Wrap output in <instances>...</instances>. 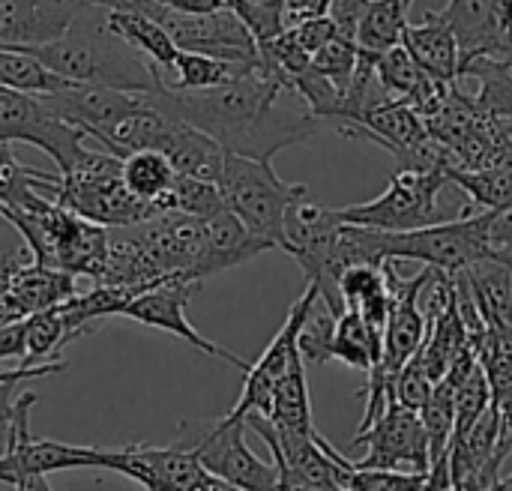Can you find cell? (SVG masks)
<instances>
[{"label":"cell","instance_id":"6da1fadb","mask_svg":"<svg viewBox=\"0 0 512 491\" xmlns=\"http://www.w3.org/2000/svg\"><path fill=\"white\" fill-rule=\"evenodd\" d=\"M150 99L171 117L207 132L228 153L270 162L279 150L312 138L321 120L297 90L264 63L207 90H153Z\"/></svg>","mask_w":512,"mask_h":491},{"label":"cell","instance_id":"7a4b0ae2","mask_svg":"<svg viewBox=\"0 0 512 491\" xmlns=\"http://www.w3.org/2000/svg\"><path fill=\"white\" fill-rule=\"evenodd\" d=\"M24 51L72 84H105L135 93L159 90L153 63L108 27L105 6H84L60 39Z\"/></svg>","mask_w":512,"mask_h":491},{"label":"cell","instance_id":"3957f363","mask_svg":"<svg viewBox=\"0 0 512 491\" xmlns=\"http://www.w3.org/2000/svg\"><path fill=\"white\" fill-rule=\"evenodd\" d=\"M45 195L105 228H123L159 216L150 201H141L126 189L123 159L108 153L105 147L84 144L75 162L66 171L54 174Z\"/></svg>","mask_w":512,"mask_h":491},{"label":"cell","instance_id":"277c9868","mask_svg":"<svg viewBox=\"0 0 512 491\" xmlns=\"http://www.w3.org/2000/svg\"><path fill=\"white\" fill-rule=\"evenodd\" d=\"M450 189V177L441 171H417V168H399L390 177V186L375 198L351 207H339V219L351 225H366L378 231H414L450 219H462L480 210L444 204Z\"/></svg>","mask_w":512,"mask_h":491},{"label":"cell","instance_id":"5b68a950","mask_svg":"<svg viewBox=\"0 0 512 491\" xmlns=\"http://www.w3.org/2000/svg\"><path fill=\"white\" fill-rule=\"evenodd\" d=\"M222 198L228 210L261 240H270L276 249H282L285 240V216L294 201L309 195V186L303 183H285L270 162L249 159L228 153L225 168L219 177Z\"/></svg>","mask_w":512,"mask_h":491},{"label":"cell","instance_id":"8992f818","mask_svg":"<svg viewBox=\"0 0 512 491\" xmlns=\"http://www.w3.org/2000/svg\"><path fill=\"white\" fill-rule=\"evenodd\" d=\"M489 225L492 210H480L462 219L414 228V231H378V246L384 261H417L441 273H459L468 264L489 258Z\"/></svg>","mask_w":512,"mask_h":491},{"label":"cell","instance_id":"52a82bcc","mask_svg":"<svg viewBox=\"0 0 512 491\" xmlns=\"http://www.w3.org/2000/svg\"><path fill=\"white\" fill-rule=\"evenodd\" d=\"M342 219L333 207L315 204L309 201V195H303L300 201H294L288 207L285 216V240L282 249L303 267L306 282L318 285L321 300L342 315L345 297H342V273L336 267V237H339Z\"/></svg>","mask_w":512,"mask_h":491},{"label":"cell","instance_id":"ba28073f","mask_svg":"<svg viewBox=\"0 0 512 491\" xmlns=\"http://www.w3.org/2000/svg\"><path fill=\"white\" fill-rule=\"evenodd\" d=\"M177 444L189 447L213 474L246 491H279V471L258 459L246 444V420L228 414L216 423H183Z\"/></svg>","mask_w":512,"mask_h":491},{"label":"cell","instance_id":"9c48e42d","mask_svg":"<svg viewBox=\"0 0 512 491\" xmlns=\"http://www.w3.org/2000/svg\"><path fill=\"white\" fill-rule=\"evenodd\" d=\"M36 405V393L24 390L15 396V411L12 423L6 432V444L0 453V483L18 486L30 474H57V471H84V468H99L102 465V447H75L63 441H45L30 435V411Z\"/></svg>","mask_w":512,"mask_h":491},{"label":"cell","instance_id":"30bf717a","mask_svg":"<svg viewBox=\"0 0 512 491\" xmlns=\"http://www.w3.org/2000/svg\"><path fill=\"white\" fill-rule=\"evenodd\" d=\"M129 6L159 21L180 51H201V54L228 57L240 63H261L258 42L234 9L186 15V12L168 9L162 0H129Z\"/></svg>","mask_w":512,"mask_h":491},{"label":"cell","instance_id":"8fae6325","mask_svg":"<svg viewBox=\"0 0 512 491\" xmlns=\"http://www.w3.org/2000/svg\"><path fill=\"white\" fill-rule=\"evenodd\" d=\"M0 141L33 144L54 159L57 171H66L90 138L81 126L63 120L45 96L0 87Z\"/></svg>","mask_w":512,"mask_h":491},{"label":"cell","instance_id":"7c38bea8","mask_svg":"<svg viewBox=\"0 0 512 491\" xmlns=\"http://www.w3.org/2000/svg\"><path fill=\"white\" fill-rule=\"evenodd\" d=\"M105 471H117L138 483L144 491H201L210 471L198 462V456L183 447H150V444H129L120 450L102 447Z\"/></svg>","mask_w":512,"mask_h":491},{"label":"cell","instance_id":"4fadbf2b","mask_svg":"<svg viewBox=\"0 0 512 491\" xmlns=\"http://www.w3.org/2000/svg\"><path fill=\"white\" fill-rule=\"evenodd\" d=\"M351 447L369 450L360 462H351L354 468L396 471L402 465H411L417 474H429V435L423 417L402 408L399 402H390L366 432H357Z\"/></svg>","mask_w":512,"mask_h":491},{"label":"cell","instance_id":"5bb4252c","mask_svg":"<svg viewBox=\"0 0 512 491\" xmlns=\"http://www.w3.org/2000/svg\"><path fill=\"white\" fill-rule=\"evenodd\" d=\"M75 294V276L39 264L33 252L0 255V321H24Z\"/></svg>","mask_w":512,"mask_h":491},{"label":"cell","instance_id":"9a60e30c","mask_svg":"<svg viewBox=\"0 0 512 491\" xmlns=\"http://www.w3.org/2000/svg\"><path fill=\"white\" fill-rule=\"evenodd\" d=\"M195 288H198V282H189V279H183V276H168V279H162L159 285L141 291V294L123 309V318L138 321V324L153 327V330H165V333L183 339L186 345H192L195 351H201V354H207V357H216V360H225V363H231L234 369H240V372L246 375L252 363H246L243 357L231 354L228 348H222V345L204 339V336L192 327V321H189V315H186V306H189Z\"/></svg>","mask_w":512,"mask_h":491},{"label":"cell","instance_id":"2e32d148","mask_svg":"<svg viewBox=\"0 0 512 491\" xmlns=\"http://www.w3.org/2000/svg\"><path fill=\"white\" fill-rule=\"evenodd\" d=\"M318 300V285L306 282L303 294L297 297V303L291 306L282 330L273 336V342L267 345V351L249 366L246 372V381H243V393L237 399V405L228 411L231 420H243L246 414H261V417H270L273 411V393H276V384L279 378L285 375V369L294 363V357H300V348H297V336H300V327L312 309V303Z\"/></svg>","mask_w":512,"mask_h":491},{"label":"cell","instance_id":"e0dca14e","mask_svg":"<svg viewBox=\"0 0 512 491\" xmlns=\"http://www.w3.org/2000/svg\"><path fill=\"white\" fill-rule=\"evenodd\" d=\"M147 93L117 90L105 84H66L57 93H45V102L69 123L81 126L87 138L99 147H108L114 129L141 108Z\"/></svg>","mask_w":512,"mask_h":491},{"label":"cell","instance_id":"ac0fdd59","mask_svg":"<svg viewBox=\"0 0 512 491\" xmlns=\"http://www.w3.org/2000/svg\"><path fill=\"white\" fill-rule=\"evenodd\" d=\"M81 9L75 0H0V45L30 48L54 42Z\"/></svg>","mask_w":512,"mask_h":491},{"label":"cell","instance_id":"d6986e66","mask_svg":"<svg viewBox=\"0 0 512 491\" xmlns=\"http://www.w3.org/2000/svg\"><path fill=\"white\" fill-rule=\"evenodd\" d=\"M336 129L345 138H366V141L381 144L387 153L396 156V162L429 138L426 117L405 99H390L366 111L357 123H339Z\"/></svg>","mask_w":512,"mask_h":491},{"label":"cell","instance_id":"ffe728a7","mask_svg":"<svg viewBox=\"0 0 512 491\" xmlns=\"http://www.w3.org/2000/svg\"><path fill=\"white\" fill-rule=\"evenodd\" d=\"M459 39L462 66L474 57L489 54H510L512 33L501 24L492 0H450L444 9H432Z\"/></svg>","mask_w":512,"mask_h":491},{"label":"cell","instance_id":"44dd1931","mask_svg":"<svg viewBox=\"0 0 512 491\" xmlns=\"http://www.w3.org/2000/svg\"><path fill=\"white\" fill-rule=\"evenodd\" d=\"M207 225V243H204V255H201V264L195 270V279L204 282L207 276H216L222 270H231V267H240L270 249H276L270 240H261L255 237L228 207L210 219H204Z\"/></svg>","mask_w":512,"mask_h":491},{"label":"cell","instance_id":"7402d4cb","mask_svg":"<svg viewBox=\"0 0 512 491\" xmlns=\"http://www.w3.org/2000/svg\"><path fill=\"white\" fill-rule=\"evenodd\" d=\"M402 45L417 60V66L426 75H432L435 81L456 84L462 78V48H459V39H456V33L441 18H435L432 9L423 15L420 24H408L405 27Z\"/></svg>","mask_w":512,"mask_h":491},{"label":"cell","instance_id":"603a6c76","mask_svg":"<svg viewBox=\"0 0 512 491\" xmlns=\"http://www.w3.org/2000/svg\"><path fill=\"white\" fill-rule=\"evenodd\" d=\"M489 327H512V267L504 258H480L462 270Z\"/></svg>","mask_w":512,"mask_h":491},{"label":"cell","instance_id":"cb8c5ba5","mask_svg":"<svg viewBox=\"0 0 512 491\" xmlns=\"http://www.w3.org/2000/svg\"><path fill=\"white\" fill-rule=\"evenodd\" d=\"M108 27L153 63L156 78H162V75L174 66L180 48H177L174 39L165 33V27H162L159 21H153L150 15H144L141 9H135V6L108 9Z\"/></svg>","mask_w":512,"mask_h":491},{"label":"cell","instance_id":"d4e9b609","mask_svg":"<svg viewBox=\"0 0 512 491\" xmlns=\"http://www.w3.org/2000/svg\"><path fill=\"white\" fill-rule=\"evenodd\" d=\"M255 66H261V63H240V60L213 57V54H201V51H177V60L159 78V87H165V90H207V87L228 84Z\"/></svg>","mask_w":512,"mask_h":491},{"label":"cell","instance_id":"484cf974","mask_svg":"<svg viewBox=\"0 0 512 491\" xmlns=\"http://www.w3.org/2000/svg\"><path fill=\"white\" fill-rule=\"evenodd\" d=\"M270 420L279 432L306 435L315 438V420H312V399H309V381H306V363L303 357H294V363L285 369V375L276 384L273 393V411Z\"/></svg>","mask_w":512,"mask_h":491},{"label":"cell","instance_id":"4316f807","mask_svg":"<svg viewBox=\"0 0 512 491\" xmlns=\"http://www.w3.org/2000/svg\"><path fill=\"white\" fill-rule=\"evenodd\" d=\"M381 354H384V330H375L357 309H345L336 318L333 360L369 375L381 363Z\"/></svg>","mask_w":512,"mask_h":491},{"label":"cell","instance_id":"83f0119b","mask_svg":"<svg viewBox=\"0 0 512 491\" xmlns=\"http://www.w3.org/2000/svg\"><path fill=\"white\" fill-rule=\"evenodd\" d=\"M177 168L159 150H132L123 156V183L141 201H150L159 210V201L174 186ZM162 213V210H159Z\"/></svg>","mask_w":512,"mask_h":491},{"label":"cell","instance_id":"f1b7e54d","mask_svg":"<svg viewBox=\"0 0 512 491\" xmlns=\"http://www.w3.org/2000/svg\"><path fill=\"white\" fill-rule=\"evenodd\" d=\"M66 78H60L57 72H51L39 57H33L24 48L15 45H0V87L3 90H18V93H57L63 90Z\"/></svg>","mask_w":512,"mask_h":491},{"label":"cell","instance_id":"f546056e","mask_svg":"<svg viewBox=\"0 0 512 491\" xmlns=\"http://www.w3.org/2000/svg\"><path fill=\"white\" fill-rule=\"evenodd\" d=\"M471 348L489 378L492 402L501 411L512 408V327H489Z\"/></svg>","mask_w":512,"mask_h":491},{"label":"cell","instance_id":"4dcf8cb0","mask_svg":"<svg viewBox=\"0 0 512 491\" xmlns=\"http://www.w3.org/2000/svg\"><path fill=\"white\" fill-rule=\"evenodd\" d=\"M414 0H369V9L357 30V45L369 51H387L402 42L405 27L411 24Z\"/></svg>","mask_w":512,"mask_h":491},{"label":"cell","instance_id":"1f68e13d","mask_svg":"<svg viewBox=\"0 0 512 491\" xmlns=\"http://www.w3.org/2000/svg\"><path fill=\"white\" fill-rule=\"evenodd\" d=\"M453 183L465 189L477 210H507L512 207V165H492V168H453L447 171Z\"/></svg>","mask_w":512,"mask_h":491},{"label":"cell","instance_id":"d6a6232c","mask_svg":"<svg viewBox=\"0 0 512 491\" xmlns=\"http://www.w3.org/2000/svg\"><path fill=\"white\" fill-rule=\"evenodd\" d=\"M24 336H27V354L21 366H42V363H57L63 360V348L72 342L66 321L60 309H42L30 318H24Z\"/></svg>","mask_w":512,"mask_h":491},{"label":"cell","instance_id":"836d02e7","mask_svg":"<svg viewBox=\"0 0 512 491\" xmlns=\"http://www.w3.org/2000/svg\"><path fill=\"white\" fill-rule=\"evenodd\" d=\"M225 207L228 204L222 198L219 183L189 177V174H180V171H177L174 186L168 189V195L159 201L162 213H186V216H195V219H210V216L222 213Z\"/></svg>","mask_w":512,"mask_h":491},{"label":"cell","instance_id":"e575fe53","mask_svg":"<svg viewBox=\"0 0 512 491\" xmlns=\"http://www.w3.org/2000/svg\"><path fill=\"white\" fill-rule=\"evenodd\" d=\"M336 312L321 300L312 303L303 327H300V336H297V348H300V357L306 366H327L333 360V333H336Z\"/></svg>","mask_w":512,"mask_h":491},{"label":"cell","instance_id":"d590c367","mask_svg":"<svg viewBox=\"0 0 512 491\" xmlns=\"http://www.w3.org/2000/svg\"><path fill=\"white\" fill-rule=\"evenodd\" d=\"M357 54H360V45L354 39L336 36L333 42H327L324 48H318L312 54V69L321 72L324 78H330L345 93L351 84V75L357 69Z\"/></svg>","mask_w":512,"mask_h":491},{"label":"cell","instance_id":"8d00e7d4","mask_svg":"<svg viewBox=\"0 0 512 491\" xmlns=\"http://www.w3.org/2000/svg\"><path fill=\"white\" fill-rule=\"evenodd\" d=\"M348 491H423L426 474H399V471H366L348 462Z\"/></svg>","mask_w":512,"mask_h":491},{"label":"cell","instance_id":"74e56055","mask_svg":"<svg viewBox=\"0 0 512 491\" xmlns=\"http://www.w3.org/2000/svg\"><path fill=\"white\" fill-rule=\"evenodd\" d=\"M432 390H435V381H432V375L423 369V363L417 360V354H414V360L399 372V378H396V402L402 405V408H408V411H423L426 408V402L432 399Z\"/></svg>","mask_w":512,"mask_h":491},{"label":"cell","instance_id":"f35d334b","mask_svg":"<svg viewBox=\"0 0 512 491\" xmlns=\"http://www.w3.org/2000/svg\"><path fill=\"white\" fill-rule=\"evenodd\" d=\"M288 30L294 33V39L309 51V54H315L318 48H324L327 42H333L336 36H342L339 33V27H336V21L324 12V15H309V18H300V21H294V24H288Z\"/></svg>","mask_w":512,"mask_h":491},{"label":"cell","instance_id":"ab89813d","mask_svg":"<svg viewBox=\"0 0 512 491\" xmlns=\"http://www.w3.org/2000/svg\"><path fill=\"white\" fill-rule=\"evenodd\" d=\"M366 9H369V0H330L327 15L336 21L339 33L345 39L357 42V30H360V21H363Z\"/></svg>","mask_w":512,"mask_h":491},{"label":"cell","instance_id":"60d3db41","mask_svg":"<svg viewBox=\"0 0 512 491\" xmlns=\"http://www.w3.org/2000/svg\"><path fill=\"white\" fill-rule=\"evenodd\" d=\"M24 354H27L24 321H0V363L24 360Z\"/></svg>","mask_w":512,"mask_h":491},{"label":"cell","instance_id":"b9f144b4","mask_svg":"<svg viewBox=\"0 0 512 491\" xmlns=\"http://www.w3.org/2000/svg\"><path fill=\"white\" fill-rule=\"evenodd\" d=\"M276 471H279V491H348L339 483H312L288 468H276Z\"/></svg>","mask_w":512,"mask_h":491},{"label":"cell","instance_id":"7bdbcfd3","mask_svg":"<svg viewBox=\"0 0 512 491\" xmlns=\"http://www.w3.org/2000/svg\"><path fill=\"white\" fill-rule=\"evenodd\" d=\"M168 9L174 12H186V15H204V12H216V9H231L225 0H162Z\"/></svg>","mask_w":512,"mask_h":491},{"label":"cell","instance_id":"ee69618b","mask_svg":"<svg viewBox=\"0 0 512 491\" xmlns=\"http://www.w3.org/2000/svg\"><path fill=\"white\" fill-rule=\"evenodd\" d=\"M18 384H0V441L6 444V432L12 423V411H15V393Z\"/></svg>","mask_w":512,"mask_h":491},{"label":"cell","instance_id":"f6af8a7d","mask_svg":"<svg viewBox=\"0 0 512 491\" xmlns=\"http://www.w3.org/2000/svg\"><path fill=\"white\" fill-rule=\"evenodd\" d=\"M15 491H51V486H48V480H45L42 474H30V477H24V480L15 486Z\"/></svg>","mask_w":512,"mask_h":491},{"label":"cell","instance_id":"bcb514c9","mask_svg":"<svg viewBox=\"0 0 512 491\" xmlns=\"http://www.w3.org/2000/svg\"><path fill=\"white\" fill-rule=\"evenodd\" d=\"M81 6H105V9H123L129 6V0H75Z\"/></svg>","mask_w":512,"mask_h":491},{"label":"cell","instance_id":"7dc6e473","mask_svg":"<svg viewBox=\"0 0 512 491\" xmlns=\"http://www.w3.org/2000/svg\"><path fill=\"white\" fill-rule=\"evenodd\" d=\"M504 129H507V144H510V165H512V120H504Z\"/></svg>","mask_w":512,"mask_h":491},{"label":"cell","instance_id":"c3c4849f","mask_svg":"<svg viewBox=\"0 0 512 491\" xmlns=\"http://www.w3.org/2000/svg\"><path fill=\"white\" fill-rule=\"evenodd\" d=\"M498 491H512V477L501 480V483H498Z\"/></svg>","mask_w":512,"mask_h":491},{"label":"cell","instance_id":"681fc988","mask_svg":"<svg viewBox=\"0 0 512 491\" xmlns=\"http://www.w3.org/2000/svg\"><path fill=\"white\" fill-rule=\"evenodd\" d=\"M504 261H507V264H510V267H512V252H510V255H504Z\"/></svg>","mask_w":512,"mask_h":491},{"label":"cell","instance_id":"f907efd6","mask_svg":"<svg viewBox=\"0 0 512 491\" xmlns=\"http://www.w3.org/2000/svg\"><path fill=\"white\" fill-rule=\"evenodd\" d=\"M225 3H231V0H225Z\"/></svg>","mask_w":512,"mask_h":491},{"label":"cell","instance_id":"816d5d0a","mask_svg":"<svg viewBox=\"0 0 512 491\" xmlns=\"http://www.w3.org/2000/svg\"><path fill=\"white\" fill-rule=\"evenodd\" d=\"M423 491H426V489H423Z\"/></svg>","mask_w":512,"mask_h":491}]
</instances>
